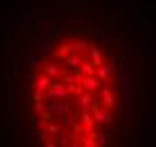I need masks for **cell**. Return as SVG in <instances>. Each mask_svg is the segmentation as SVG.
Instances as JSON below:
<instances>
[{
  "label": "cell",
  "instance_id": "obj_1",
  "mask_svg": "<svg viewBox=\"0 0 156 147\" xmlns=\"http://www.w3.org/2000/svg\"><path fill=\"white\" fill-rule=\"evenodd\" d=\"M27 113L32 134L55 147H100L125 116V73L100 34H57L30 66Z\"/></svg>",
  "mask_w": 156,
  "mask_h": 147
}]
</instances>
